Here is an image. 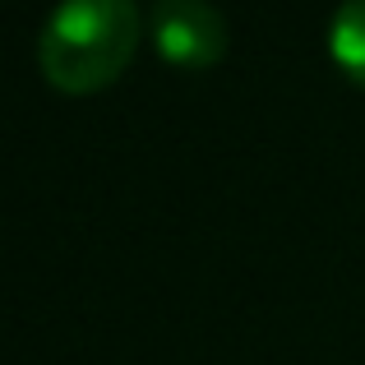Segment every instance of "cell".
I'll return each mask as SVG.
<instances>
[{
  "label": "cell",
  "mask_w": 365,
  "mask_h": 365,
  "mask_svg": "<svg viewBox=\"0 0 365 365\" xmlns=\"http://www.w3.org/2000/svg\"><path fill=\"white\" fill-rule=\"evenodd\" d=\"M139 42L134 0H56L37 28V65L65 93H88L116 79Z\"/></svg>",
  "instance_id": "1"
},
{
  "label": "cell",
  "mask_w": 365,
  "mask_h": 365,
  "mask_svg": "<svg viewBox=\"0 0 365 365\" xmlns=\"http://www.w3.org/2000/svg\"><path fill=\"white\" fill-rule=\"evenodd\" d=\"M153 42L176 65H208L227 46V19L208 0H153Z\"/></svg>",
  "instance_id": "2"
},
{
  "label": "cell",
  "mask_w": 365,
  "mask_h": 365,
  "mask_svg": "<svg viewBox=\"0 0 365 365\" xmlns=\"http://www.w3.org/2000/svg\"><path fill=\"white\" fill-rule=\"evenodd\" d=\"M329 51L347 70V79L365 83V0H342L329 19Z\"/></svg>",
  "instance_id": "3"
}]
</instances>
